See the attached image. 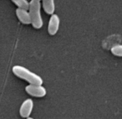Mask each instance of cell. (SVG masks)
Listing matches in <instances>:
<instances>
[{"instance_id":"1","label":"cell","mask_w":122,"mask_h":119,"mask_svg":"<svg viewBox=\"0 0 122 119\" xmlns=\"http://www.w3.org/2000/svg\"><path fill=\"white\" fill-rule=\"evenodd\" d=\"M16 77L29 82V84H43L44 80L39 75L21 65H15L12 69Z\"/></svg>"},{"instance_id":"2","label":"cell","mask_w":122,"mask_h":119,"mask_svg":"<svg viewBox=\"0 0 122 119\" xmlns=\"http://www.w3.org/2000/svg\"><path fill=\"white\" fill-rule=\"evenodd\" d=\"M29 14L31 18V24L36 29H40L43 27V19L41 15L40 1L31 0L29 2Z\"/></svg>"},{"instance_id":"3","label":"cell","mask_w":122,"mask_h":119,"mask_svg":"<svg viewBox=\"0 0 122 119\" xmlns=\"http://www.w3.org/2000/svg\"><path fill=\"white\" fill-rule=\"evenodd\" d=\"M25 91L34 97H44L47 94V90L43 84H29L25 87Z\"/></svg>"},{"instance_id":"4","label":"cell","mask_w":122,"mask_h":119,"mask_svg":"<svg viewBox=\"0 0 122 119\" xmlns=\"http://www.w3.org/2000/svg\"><path fill=\"white\" fill-rule=\"evenodd\" d=\"M34 101L31 98H27L23 102L19 107V114L24 118H28L30 117L34 109Z\"/></svg>"},{"instance_id":"5","label":"cell","mask_w":122,"mask_h":119,"mask_svg":"<svg viewBox=\"0 0 122 119\" xmlns=\"http://www.w3.org/2000/svg\"><path fill=\"white\" fill-rule=\"evenodd\" d=\"M59 25H60V19L57 14H53L48 24V33L49 35H55L59 29Z\"/></svg>"},{"instance_id":"6","label":"cell","mask_w":122,"mask_h":119,"mask_svg":"<svg viewBox=\"0 0 122 119\" xmlns=\"http://www.w3.org/2000/svg\"><path fill=\"white\" fill-rule=\"evenodd\" d=\"M16 15H17V18L19 19V20L23 24H26V25L31 24L30 14H29V12L28 10L18 8L16 9Z\"/></svg>"},{"instance_id":"7","label":"cell","mask_w":122,"mask_h":119,"mask_svg":"<svg viewBox=\"0 0 122 119\" xmlns=\"http://www.w3.org/2000/svg\"><path fill=\"white\" fill-rule=\"evenodd\" d=\"M41 1H43V8L44 12L47 14L52 15L55 11L54 0H41Z\"/></svg>"},{"instance_id":"8","label":"cell","mask_w":122,"mask_h":119,"mask_svg":"<svg viewBox=\"0 0 122 119\" xmlns=\"http://www.w3.org/2000/svg\"><path fill=\"white\" fill-rule=\"evenodd\" d=\"M110 52L114 56L122 57V44H115L110 48Z\"/></svg>"},{"instance_id":"9","label":"cell","mask_w":122,"mask_h":119,"mask_svg":"<svg viewBox=\"0 0 122 119\" xmlns=\"http://www.w3.org/2000/svg\"><path fill=\"white\" fill-rule=\"evenodd\" d=\"M13 3L15 4L20 9H24L29 10V2L28 0H12Z\"/></svg>"},{"instance_id":"10","label":"cell","mask_w":122,"mask_h":119,"mask_svg":"<svg viewBox=\"0 0 122 119\" xmlns=\"http://www.w3.org/2000/svg\"><path fill=\"white\" fill-rule=\"evenodd\" d=\"M26 119H34V118H33V117H28V118H26Z\"/></svg>"},{"instance_id":"11","label":"cell","mask_w":122,"mask_h":119,"mask_svg":"<svg viewBox=\"0 0 122 119\" xmlns=\"http://www.w3.org/2000/svg\"><path fill=\"white\" fill-rule=\"evenodd\" d=\"M37 1H41V0H37Z\"/></svg>"}]
</instances>
